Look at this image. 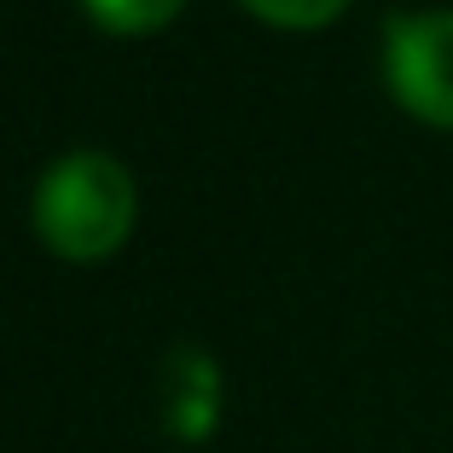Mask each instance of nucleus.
<instances>
[{
  "label": "nucleus",
  "instance_id": "2",
  "mask_svg": "<svg viewBox=\"0 0 453 453\" xmlns=\"http://www.w3.org/2000/svg\"><path fill=\"white\" fill-rule=\"evenodd\" d=\"M384 81L401 111L453 128V12H395L384 24Z\"/></svg>",
  "mask_w": 453,
  "mask_h": 453
},
{
  "label": "nucleus",
  "instance_id": "4",
  "mask_svg": "<svg viewBox=\"0 0 453 453\" xmlns=\"http://www.w3.org/2000/svg\"><path fill=\"white\" fill-rule=\"evenodd\" d=\"M88 6V18L105 29H117V35H146V29H163L187 0H81Z\"/></svg>",
  "mask_w": 453,
  "mask_h": 453
},
{
  "label": "nucleus",
  "instance_id": "5",
  "mask_svg": "<svg viewBox=\"0 0 453 453\" xmlns=\"http://www.w3.org/2000/svg\"><path fill=\"white\" fill-rule=\"evenodd\" d=\"M244 6L256 18H267V24H280V29H320L343 12L349 0H244Z\"/></svg>",
  "mask_w": 453,
  "mask_h": 453
},
{
  "label": "nucleus",
  "instance_id": "1",
  "mask_svg": "<svg viewBox=\"0 0 453 453\" xmlns=\"http://www.w3.org/2000/svg\"><path fill=\"white\" fill-rule=\"evenodd\" d=\"M134 226V180L111 151H70L35 187V233L70 262L111 256Z\"/></svg>",
  "mask_w": 453,
  "mask_h": 453
},
{
  "label": "nucleus",
  "instance_id": "3",
  "mask_svg": "<svg viewBox=\"0 0 453 453\" xmlns=\"http://www.w3.org/2000/svg\"><path fill=\"white\" fill-rule=\"evenodd\" d=\"M215 413H221V372L203 349H174L163 360V418H169L174 436H210Z\"/></svg>",
  "mask_w": 453,
  "mask_h": 453
}]
</instances>
